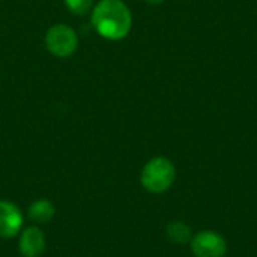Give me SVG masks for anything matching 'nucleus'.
Here are the masks:
<instances>
[{"label":"nucleus","instance_id":"f03ea898","mask_svg":"<svg viewBox=\"0 0 257 257\" xmlns=\"http://www.w3.org/2000/svg\"><path fill=\"white\" fill-rule=\"evenodd\" d=\"M176 173L175 163L167 157L158 155L145 163L140 172V185L151 194H163L173 187Z\"/></svg>","mask_w":257,"mask_h":257},{"label":"nucleus","instance_id":"0eeeda50","mask_svg":"<svg viewBox=\"0 0 257 257\" xmlns=\"http://www.w3.org/2000/svg\"><path fill=\"white\" fill-rule=\"evenodd\" d=\"M56 208L54 203L48 199H36L30 203L27 209V217L35 224H47L54 218Z\"/></svg>","mask_w":257,"mask_h":257},{"label":"nucleus","instance_id":"39448f33","mask_svg":"<svg viewBox=\"0 0 257 257\" xmlns=\"http://www.w3.org/2000/svg\"><path fill=\"white\" fill-rule=\"evenodd\" d=\"M23 227L24 215L21 209L9 200H0V238H15L20 235Z\"/></svg>","mask_w":257,"mask_h":257},{"label":"nucleus","instance_id":"7ed1b4c3","mask_svg":"<svg viewBox=\"0 0 257 257\" xmlns=\"http://www.w3.org/2000/svg\"><path fill=\"white\" fill-rule=\"evenodd\" d=\"M45 48L59 59L71 57L78 48V35L68 24H53L44 36Z\"/></svg>","mask_w":257,"mask_h":257},{"label":"nucleus","instance_id":"6e6552de","mask_svg":"<svg viewBox=\"0 0 257 257\" xmlns=\"http://www.w3.org/2000/svg\"><path fill=\"white\" fill-rule=\"evenodd\" d=\"M166 238L175 245H188L193 238V230L187 223L173 220L166 226Z\"/></svg>","mask_w":257,"mask_h":257},{"label":"nucleus","instance_id":"9d476101","mask_svg":"<svg viewBox=\"0 0 257 257\" xmlns=\"http://www.w3.org/2000/svg\"><path fill=\"white\" fill-rule=\"evenodd\" d=\"M143 2H146V3H149V5H161L164 0H143Z\"/></svg>","mask_w":257,"mask_h":257},{"label":"nucleus","instance_id":"20e7f679","mask_svg":"<svg viewBox=\"0 0 257 257\" xmlns=\"http://www.w3.org/2000/svg\"><path fill=\"white\" fill-rule=\"evenodd\" d=\"M188 245L194 257H226L229 250L226 238L220 232L211 229L193 233Z\"/></svg>","mask_w":257,"mask_h":257},{"label":"nucleus","instance_id":"f257e3e1","mask_svg":"<svg viewBox=\"0 0 257 257\" xmlns=\"http://www.w3.org/2000/svg\"><path fill=\"white\" fill-rule=\"evenodd\" d=\"M90 21L107 41H122L133 29V14L123 0H99L92 9Z\"/></svg>","mask_w":257,"mask_h":257},{"label":"nucleus","instance_id":"1a4fd4ad","mask_svg":"<svg viewBox=\"0 0 257 257\" xmlns=\"http://www.w3.org/2000/svg\"><path fill=\"white\" fill-rule=\"evenodd\" d=\"M66 9L74 15H86L93 9V0H65Z\"/></svg>","mask_w":257,"mask_h":257},{"label":"nucleus","instance_id":"423d86ee","mask_svg":"<svg viewBox=\"0 0 257 257\" xmlns=\"http://www.w3.org/2000/svg\"><path fill=\"white\" fill-rule=\"evenodd\" d=\"M47 248V238L38 224L23 227L18 235V251L23 257H41Z\"/></svg>","mask_w":257,"mask_h":257}]
</instances>
